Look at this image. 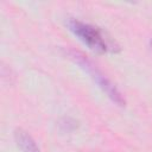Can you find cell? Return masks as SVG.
Segmentation results:
<instances>
[{
  "label": "cell",
  "mask_w": 152,
  "mask_h": 152,
  "mask_svg": "<svg viewBox=\"0 0 152 152\" xmlns=\"http://www.w3.org/2000/svg\"><path fill=\"white\" fill-rule=\"evenodd\" d=\"M68 26L71 32H74L84 44H87L90 49L99 51V52H107V51H119V46L113 44V42L107 38L97 27L80 21L77 19H70L68 21Z\"/></svg>",
  "instance_id": "cell-1"
},
{
  "label": "cell",
  "mask_w": 152,
  "mask_h": 152,
  "mask_svg": "<svg viewBox=\"0 0 152 152\" xmlns=\"http://www.w3.org/2000/svg\"><path fill=\"white\" fill-rule=\"evenodd\" d=\"M69 56L78 64L81 65L82 69H84L90 76L91 78L95 81V83L107 94V96L114 101L115 103H118L119 106H125V99L122 97L121 93L116 89V87L96 68V65L93 64V62L90 59H88L83 53L75 51V50H70L69 51Z\"/></svg>",
  "instance_id": "cell-2"
},
{
  "label": "cell",
  "mask_w": 152,
  "mask_h": 152,
  "mask_svg": "<svg viewBox=\"0 0 152 152\" xmlns=\"http://www.w3.org/2000/svg\"><path fill=\"white\" fill-rule=\"evenodd\" d=\"M14 138L23 152H40L39 147L37 146L34 140L31 138V135L27 134V132L23 129H17L14 132Z\"/></svg>",
  "instance_id": "cell-3"
},
{
  "label": "cell",
  "mask_w": 152,
  "mask_h": 152,
  "mask_svg": "<svg viewBox=\"0 0 152 152\" xmlns=\"http://www.w3.org/2000/svg\"><path fill=\"white\" fill-rule=\"evenodd\" d=\"M151 45H152V39H151Z\"/></svg>",
  "instance_id": "cell-4"
}]
</instances>
